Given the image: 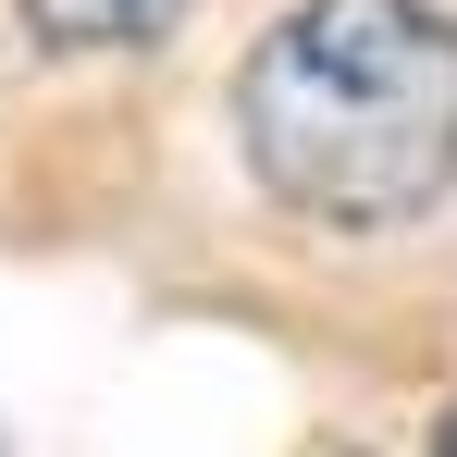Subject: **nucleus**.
<instances>
[{"instance_id":"obj_3","label":"nucleus","mask_w":457,"mask_h":457,"mask_svg":"<svg viewBox=\"0 0 457 457\" xmlns=\"http://www.w3.org/2000/svg\"><path fill=\"white\" fill-rule=\"evenodd\" d=\"M433 457H457V420H445V433H433Z\"/></svg>"},{"instance_id":"obj_2","label":"nucleus","mask_w":457,"mask_h":457,"mask_svg":"<svg viewBox=\"0 0 457 457\" xmlns=\"http://www.w3.org/2000/svg\"><path fill=\"white\" fill-rule=\"evenodd\" d=\"M12 12H25V37L62 50V62H87V50H149V37L186 25V0H12Z\"/></svg>"},{"instance_id":"obj_1","label":"nucleus","mask_w":457,"mask_h":457,"mask_svg":"<svg viewBox=\"0 0 457 457\" xmlns=\"http://www.w3.org/2000/svg\"><path fill=\"white\" fill-rule=\"evenodd\" d=\"M235 149L321 235H395L457 198V12L285 0L235 62Z\"/></svg>"}]
</instances>
